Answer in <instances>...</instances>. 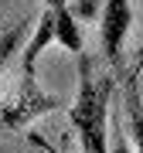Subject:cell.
I'll return each mask as SVG.
<instances>
[{
	"label": "cell",
	"instance_id": "obj_1",
	"mask_svg": "<svg viewBox=\"0 0 143 153\" xmlns=\"http://www.w3.org/2000/svg\"><path fill=\"white\" fill-rule=\"evenodd\" d=\"M116 78L112 75H95L92 61L78 55V92L75 102L68 105V119L75 126V136L82 143V153H109V99H112Z\"/></svg>",
	"mask_w": 143,
	"mask_h": 153
},
{
	"label": "cell",
	"instance_id": "obj_2",
	"mask_svg": "<svg viewBox=\"0 0 143 153\" xmlns=\"http://www.w3.org/2000/svg\"><path fill=\"white\" fill-rule=\"evenodd\" d=\"M61 105L65 102H61L58 95L41 92V88L34 85V78L24 75L21 88H17V92H7L4 102H0V129H24L28 123H34V119H41V116L61 109Z\"/></svg>",
	"mask_w": 143,
	"mask_h": 153
},
{
	"label": "cell",
	"instance_id": "obj_3",
	"mask_svg": "<svg viewBox=\"0 0 143 153\" xmlns=\"http://www.w3.org/2000/svg\"><path fill=\"white\" fill-rule=\"evenodd\" d=\"M133 21L130 0H102V21H99V41L102 55L112 68H119L123 61V44H126V31Z\"/></svg>",
	"mask_w": 143,
	"mask_h": 153
},
{
	"label": "cell",
	"instance_id": "obj_4",
	"mask_svg": "<svg viewBox=\"0 0 143 153\" xmlns=\"http://www.w3.org/2000/svg\"><path fill=\"white\" fill-rule=\"evenodd\" d=\"M123 109H126V140L136 153H143V95L136 85V71L123 78Z\"/></svg>",
	"mask_w": 143,
	"mask_h": 153
},
{
	"label": "cell",
	"instance_id": "obj_5",
	"mask_svg": "<svg viewBox=\"0 0 143 153\" xmlns=\"http://www.w3.org/2000/svg\"><path fill=\"white\" fill-rule=\"evenodd\" d=\"M51 41H58V38H55V17H51V10H48V7H44V10H41V17H38V27H34V34H31V41L24 44V58H21L24 75H28V78H34V65H38V55L48 48Z\"/></svg>",
	"mask_w": 143,
	"mask_h": 153
},
{
	"label": "cell",
	"instance_id": "obj_6",
	"mask_svg": "<svg viewBox=\"0 0 143 153\" xmlns=\"http://www.w3.org/2000/svg\"><path fill=\"white\" fill-rule=\"evenodd\" d=\"M28 24H31V21L24 17V21H17L10 31H4V34H0V68H4L7 61H10V55H14L17 48H21L24 34H28Z\"/></svg>",
	"mask_w": 143,
	"mask_h": 153
},
{
	"label": "cell",
	"instance_id": "obj_7",
	"mask_svg": "<svg viewBox=\"0 0 143 153\" xmlns=\"http://www.w3.org/2000/svg\"><path fill=\"white\" fill-rule=\"evenodd\" d=\"M109 153H136L130 146V140H126V129H116L112 133V140H109Z\"/></svg>",
	"mask_w": 143,
	"mask_h": 153
},
{
	"label": "cell",
	"instance_id": "obj_8",
	"mask_svg": "<svg viewBox=\"0 0 143 153\" xmlns=\"http://www.w3.org/2000/svg\"><path fill=\"white\" fill-rule=\"evenodd\" d=\"M44 4H48V10H51V14H68V10H72L68 0H44Z\"/></svg>",
	"mask_w": 143,
	"mask_h": 153
},
{
	"label": "cell",
	"instance_id": "obj_9",
	"mask_svg": "<svg viewBox=\"0 0 143 153\" xmlns=\"http://www.w3.org/2000/svg\"><path fill=\"white\" fill-rule=\"evenodd\" d=\"M133 71H136V75L143 71V41H140V48H136V61H133Z\"/></svg>",
	"mask_w": 143,
	"mask_h": 153
},
{
	"label": "cell",
	"instance_id": "obj_10",
	"mask_svg": "<svg viewBox=\"0 0 143 153\" xmlns=\"http://www.w3.org/2000/svg\"><path fill=\"white\" fill-rule=\"evenodd\" d=\"M95 10V0H82V7H78V14H92Z\"/></svg>",
	"mask_w": 143,
	"mask_h": 153
},
{
	"label": "cell",
	"instance_id": "obj_11",
	"mask_svg": "<svg viewBox=\"0 0 143 153\" xmlns=\"http://www.w3.org/2000/svg\"><path fill=\"white\" fill-rule=\"evenodd\" d=\"M51 153H58V150H51Z\"/></svg>",
	"mask_w": 143,
	"mask_h": 153
}]
</instances>
